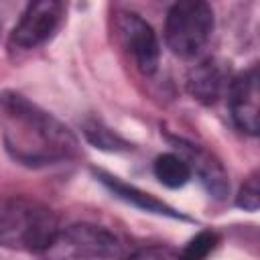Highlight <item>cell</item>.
Wrapping results in <instances>:
<instances>
[{
	"instance_id": "cell-15",
	"label": "cell",
	"mask_w": 260,
	"mask_h": 260,
	"mask_svg": "<svg viewBox=\"0 0 260 260\" xmlns=\"http://www.w3.org/2000/svg\"><path fill=\"white\" fill-rule=\"evenodd\" d=\"M128 260H183L179 252L162 246H152V248H142L134 252Z\"/></svg>"
},
{
	"instance_id": "cell-8",
	"label": "cell",
	"mask_w": 260,
	"mask_h": 260,
	"mask_svg": "<svg viewBox=\"0 0 260 260\" xmlns=\"http://www.w3.org/2000/svg\"><path fill=\"white\" fill-rule=\"evenodd\" d=\"M177 144H181V150L187 154L185 160H187L191 173L195 171L199 175V179L205 185V189L217 199L225 197V193L230 189V183H228V175H225L223 167L209 152L201 150L195 144H187V142H179V140H177Z\"/></svg>"
},
{
	"instance_id": "cell-12",
	"label": "cell",
	"mask_w": 260,
	"mask_h": 260,
	"mask_svg": "<svg viewBox=\"0 0 260 260\" xmlns=\"http://www.w3.org/2000/svg\"><path fill=\"white\" fill-rule=\"evenodd\" d=\"M217 234L215 232H199L195 238L189 240V244L179 252L183 260H205L207 254L215 248Z\"/></svg>"
},
{
	"instance_id": "cell-9",
	"label": "cell",
	"mask_w": 260,
	"mask_h": 260,
	"mask_svg": "<svg viewBox=\"0 0 260 260\" xmlns=\"http://www.w3.org/2000/svg\"><path fill=\"white\" fill-rule=\"evenodd\" d=\"M228 71L221 63L207 59L191 69L189 73V91L203 104H213L223 89L228 87Z\"/></svg>"
},
{
	"instance_id": "cell-3",
	"label": "cell",
	"mask_w": 260,
	"mask_h": 260,
	"mask_svg": "<svg viewBox=\"0 0 260 260\" xmlns=\"http://www.w3.org/2000/svg\"><path fill=\"white\" fill-rule=\"evenodd\" d=\"M213 32V10L201 0H183L171 6L165 22V41L179 57L197 55Z\"/></svg>"
},
{
	"instance_id": "cell-11",
	"label": "cell",
	"mask_w": 260,
	"mask_h": 260,
	"mask_svg": "<svg viewBox=\"0 0 260 260\" xmlns=\"http://www.w3.org/2000/svg\"><path fill=\"white\" fill-rule=\"evenodd\" d=\"M191 169L187 165V160L179 154L167 152L156 156L154 160V177L169 189H179L183 187L189 179H191Z\"/></svg>"
},
{
	"instance_id": "cell-14",
	"label": "cell",
	"mask_w": 260,
	"mask_h": 260,
	"mask_svg": "<svg viewBox=\"0 0 260 260\" xmlns=\"http://www.w3.org/2000/svg\"><path fill=\"white\" fill-rule=\"evenodd\" d=\"M85 134H87V138L93 142V144H98V146H102V148H118L116 144H122V146H126V142L122 140V138H118L116 134H112L108 128H104V126H100V124H89V126H85Z\"/></svg>"
},
{
	"instance_id": "cell-13",
	"label": "cell",
	"mask_w": 260,
	"mask_h": 260,
	"mask_svg": "<svg viewBox=\"0 0 260 260\" xmlns=\"http://www.w3.org/2000/svg\"><path fill=\"white\" fill-rule=\"evenodd\" d=\"M238 205L246 211H256L260 205V187H258V175H252L240 189Z\"/></svg>"
},
{
	"instance_id": "cell-2",
	"label": "cell",
	"mask_w": 260,
	"mask_h": 260,
	"mask_svg": "<svg viewBox=\"0 0 260 260\" xmlns=\"http://www.w3.org/2000/svg\"><path fill=\"white\" fill-rule=\"evenodd\" d=\"M59 236L55 213L28 197L0 199V246L24 252H47Z\"/></svg>"
},
{
	"instance_id": "cell-10",
	"label": "cell",
	"mask_w": 260,
	"mask_h": 260,
	"mask_svg": "<svg viewBox=\"0 0 260 260\" xmlns=\"http://www.w3.org/2000/svg\"><path fill=\"white\" fill-rule=\"evenodd\" d=\"M98 177H100V181H102L110 191H114V195H118L120 199H124V201H128V203H134V205H138V207H142V209H146V211H152V213H162V215H173V217H177V213H173L171 207H167L162 201L154 199L152 195H148V193H144V191H140V189H136V187H132V185H126V183H122L120 179H116V177H112V175L98 173Z\"/></svg>"
},
{
	"instance_id": "cell-1",
	"label": "cell",
	"mask_w": 260,
	"mask_h": 260,
	"mask_svg": "<svg viewBox=\"0 0 260 260\" xmlns=\"http://www.w3.org/2000/svg\"><path fill=\"white\" fill-rule=\"evenodd\" d=\"M0 114L6 148L26 165L57 162L69 158L77 148L73 134L57 118L18 93H0Z\"/></svg>"
},
{
	"instance_id": "cell-7",
	"label": "cell",
	"mask_w": 260,
	"mask_h": 260,
	"mask_svg": "<svg viewBox=\"0 0 260 260\" xmlns=\"http://www.w3.org/2000/svg\"><path fill=\"white\" fill-rule=\"evenodd\" d=\"M258 67L252 65L248 71L232 79L228 87L230 110L236 126L242 132L258 134Z\"/></svg>"
},
{
	"instance_id": "cell-5",
	"label": "cell",
	"mask_w": 260,
	"mask_h": 260,
	"mask_svg": "<svg viewBox=\"0 0 260 260\" xmlns=\"http://www.w3.org/2000/svg\"><path fill=\"white\" fill-rule=\"evenodd\" d=\"M116 28L124 49L132 55L136 67L144 75L154 73L158 65L160 47L152 26L134 12H122L116 18Z\"/></svg>"
},
{
	"instance_id": "cell-6",
	"label": "cell",
	"mask_w": 260,
	"mask_h": 260,
	"mask_svg": "<svg viewBox=\"0 0 260 260\" xmlns=\"http://www.w3.org/2000/svg\"><path fill=\"white\" fill-rule=\"evenodd\" d=\"M63 4L57 0H39L26 6L10 35V43L20 49H32L45 43L59 24Z\"/></svg>"
},
{
	"instance_id": "cell-4",
	"label": "cell",
	"mask_w": 260,
	"mask_h": 260,
	"mask_svg": "<svg viewBox=\"0 0 260 260\" xmlns=\"http://www.w3.org/2000/svg\"><path fill=\"white\" fill-rule=\"evenodd\" d=\"M47 254L53 260H112L120 254V242L100 225L75 223L59 232Z\"/></svg>"
}]
</instances>
